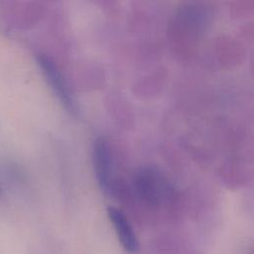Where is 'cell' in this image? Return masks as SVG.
<instances>
[{
	"mask_svg": "<svg viewBox=\"0 0 254 254\" xmlns=\"http://www.w3.org/2000/svg\"><path fill=\"white\" fill-rule=\"evenodd\" d=\"M92 165L100 190L106 193L112 190V156L108 140L104 136L94 139L92 145Z\"/></svg>",
	"mask_w": 254,
	"mask_h": 254,
	"instance_id": "7a4b0ae2",
	"label": "cell"
},
{
	"mask_svg": "<svg viewBox=\"0 0 254 254\" xmlns=\"http://www.w3.org/2000/svg\"><path fill=\"white\" fill-rule=\"evenodd\" d=\"M107 215L122 248L129 254H136L140 249V243L126 214L115 206H108Z\"/></svg>",
	"mask_w": 254,
	"mask_h": 254,
	"instance_id": "3957f363",
	"label": "cell"
},
{
	"mask_svg": "<svg viewBox=\"0 0 254 254\" xmlns=\"http://www.w3.org/2000/svg\"><path fill=\"white\" fill-rule=\"evenodd\" d=\"M133 187L137 196L152 207L165 203L170 192L166 179L151 167H143L134 174Z\"/></svg>",
	"mask_w": 254,
	"mask_h": 254,
	"instance_id": "6da1fadb",
	"label": "cell"
}]
</instances>
